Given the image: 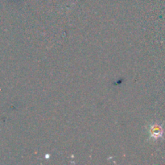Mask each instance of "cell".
I'll return each mask as SVG.
<instances>
[{
	"label": "cell",
	"mask_w": 165,
	"mask_h": 165,
	"mask_svg": "<svg viewBox=\"0 0 165 165\" xmlns=\"http://www.w3.org/2000/svg\"><path fill=\"white\" fill-rule=\"evenodd\" d=\"M152 135L155 138H158V137L161 136L162 135V129H161L160 126H156L155 127H153Z\"/></svg>",
	"instance_id": "cell-1"
}]
</instances>
